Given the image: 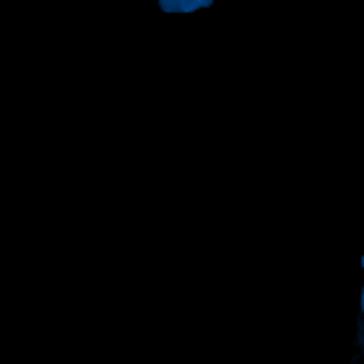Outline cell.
<instances>
[{
  "mask_svg": "<svg viewBox=\"0 0 364 364\" xmlns=\"http://www.w3.org/2000/svg\"><path fill=\"white\" fill-rule=\"evenodd\" d=\"M357 330H360V347H362V352H364V320L357 322Z\"/></svg>",
  "mask_w": 364,
  "mask_h": 364,
  "instance_id": "cell-1",
  "label": "cell"
},
{
  "mask_svg": "<svg viewBox=\"0 0 364 364\" xmlns=\"http://www.w3.org/2000/svg\"><path fill=\"white\" fill-rule=\"evenodd\" d=\"M362 312H364V288H362Z\"/></svg>",
  "mask_w": 364,
  "mask_h": 364,
  "instance_id": "cell-2",
  "label": "cell"
},
{
  "mask_svg": "<svg viewBox=\"0 0 364 364\" xmlns=\"http://www.w3.org/2000/svg\"><path fill=\"white\" fill-rule=\"evenodd\" d=\"M362 265H364V258H362Z\"/></svg>",
  "mask_w": 364,
  "mask_h": 364,
  "instance_id": "cell-3",
  "label": "cell"
}]
</instances>
